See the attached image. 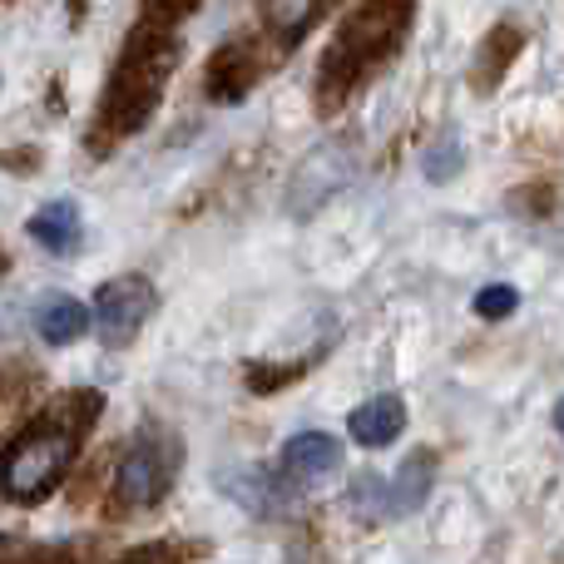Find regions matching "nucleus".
<instances>
[{"mask_svg":"<svg viewBox=\"0 0 564 564\" xmlns=\"http://www.w3.org/2000/svg\"><path fill=\"white\" fill-rule=\"evenodd\" d=\"M178 55H184V45H178V35L169 25L139 20V25L129 30L124 50H119L115 69H109L105 95H99V115H95V124H89V154H109L119 139L139 134V129L154 119Z\"/></svg>","mask_w":564,"mask_h":564,"instance_id":"f257e3e1","label":"nucleus"},{"mask_svg":"<svg viewBox=\"0 0 564 564\" xmlns=\"http://www.w3.org/2000/svg\"><path fill=\"white\" fill-rule=\"evenodd\" d=\"M95 416H99L95 391H69V397H59L35 426L20 431V436L0 451V496L20 500V506L45 500L50 490L65 480L69 460H75L85 431L95 426Z\"/></svg>","mask_w":564,"mask_h":564,"instance_id":"f03ea898","label":"nucleus"},{"mask_svg":"<svg viewBox=\"0 0 564 564\" xmlns=\"http://www.w3.org/2000/svg\"><path fill=\"white\" fill-rule=\"evenodd\" d=\"M416 15V0H357L341 30L332 35L317 69V115H337L351 95L401 50Z\"/></svg>","mask_w":564,"mask_h":564,"instance_id":"7ed1b4c3","label":"nucleus"},{"mask_svg":"<svg viewBox=\"0 0 564 564\" xmlns=\"http://www.w3.org/2000/svg\"><path fill=\"white\" fill-rule=\"evenodd\" d=\"M174 470H178V441L169 436V431L149 426L144 436H139L134 446L124 451V460H119V476H115L119 506H124V510L154 506V500L169 490Z\"/></svg>","mask_w":564,"mask_h":564,"instance_id":"20e7f679","label":"nucleus"},{"mask_svg":"<svg viewBox=\"0 0 564 564\" xmlns=\"http://www.w3.org/2000/svg\"><path fill=\"white\" fill-rule=\"evenodd\" d=\"M273 59L278 55L263 35H238V40H228V45H218L214 59H208V75H204L208 99H218V105H238V99H248V89L268 75Z\"/></svg>","mask_w":564,"mask_h":564,"instance_id":"39448f33","label":"nucleus"},{"mask_svg":"<svg viewBox=\"0 0 564 564\" xmlns=\"http://www.w3.org/2000/svg\"><path fill=\"white\" fill-rule=\"evenodd\" d=\"M149 312H154V288H149L144 278H134V273L109 278L105 288L95 292L99 341H105V347H129Z\"/></svg>","mask_w":564,"mask_h":564,"instance_id":"423d86ee","label":"nucleus"},{"mask_svg":"<svg viewBox=\"0 0 564 564\" xmlns=\"http://www.w3.org/2000/svg\"><path fill=\"white\" fill-rule=\"evenodd\" d=\"M347 169H351V154H347V149H341V144H322L317 154H312L307 164L297 169V178H292V198H288V208H292V214H312V208H317L322 198L337 194V188H341Z\"/></svg>","mask_w":564,"mask_h":564,"instance_id":"0eeeda50","label":"nucleus"},{"mask_svg":"<svg viewBox=\"0 0 564 564\" xmlns=\"http://www.w3.org/2000/svg\"><path fill=\"white\" fill-rule=\"evenodd\" d=\"M520 50H525V30H520L516 20H500V25L480 40L476 59H470V85H476V95L500 89V79L510 75V65L520 59Z\"/></svg>","mask_w":564,"mask_h":564,"instance_id":"6e6552de","label":"nucleus"},{"mask_svg":"<svg viewBox=\"0 0 564 564\" xmlns=\"http://www.w3.org/2000/svg\"><path fill=\"white\" fill-rule=\"evenodd\" d=\"M25 228H30V238L55 258L79 253V243H85V218H79V204H69V198H50L45 208L30 214Z\"/></svg>","mask_w":564,"mask_h":564,"instance_id":"1a4fd4ad","label":"nucleus"},{"mask_svg":"<svg viewBox=\"0 0 564 564\" xmlns=\"http://www.w3.org/2000/svg\"><path fill=\"white\" fill-rule=\"evenodd\" d=\"M337 466H341V446L332 436H322V431H302V436H292L282 446V476L292 486H312V480L332 476Z\"/></svg>","mask_w":564,"mask_h":564,"instance_id":"9d476101","label":"nucleus"},{"mask_svg":"<svg viewBox=\"0 0 564 564\" xmlns=\"http://www.w3.org/2000/svg\"><path fill=\"white\" fill-rule=\"evenodd\" d=\"M401 426H406V406H401V397H371V401H361V406L347 416L351 441H357V446H367V451L391 446V441L401 436Z\"/></svg>","mask_w":564,"mask_h":564,"instance_id":"9b49d317","label":"nucleus"},{"mask_svg":"<svg viewBox=\"0 0 564 564\" xmlns=\"http://www.w3.org/2000/svg\"><path fill=\"white\" fill-rule=\"evenodd\" d=\"M89 327V307L69 292H50L35 307V332L50 341V347H65V341H79Z\"/></svg>","mask_w":564,"mask_h":564,"instance_id":"f8f14e48","label":"nucleus"},{"mask_svg":"<svg viewBox=\"0 0 564 564\" xmlns=\"http://www.w3.org/2000/svg\"><path fill=\"white\" fill-rule=\"evenodd\" d=\"M431 480H436V451H411V456L401 460L397 476L387 480L391 516H411V510L431 496Z\"/></svg>","mask_w":564,"mask_h":564,"instance_id":"ddd939ff","label":"nucleus"},{"mask_svg":"<svg viewBox=\"0 0 564 564\" xmlns=\"http://www.w3.org/2000/svg\"><path fill=\"white\" fill-rule=\"evenodd\" d=\"M317 10H322V0H268L263 6V40L273 45L278 59L307 35V25H312Z\"/></svg>","mask_w":564,"mask_h":564,"instance_id":"4468645a","label":"nucleus"},{"mask_svg":"<svg viewBox=\"0 0 564 564\" xmlns=\"http://www.w3.org/2000/svg\"><path fill=\"white\" fill-rule=\"evenodd\" d=\"M218 486L228 490V496H238V506H248L253 516H278L282 510V500H288V490H292V480L288 476H268V470H258V466H243L238 476H218Z\"/></svg>","mask_w":564,"mask_h":564,"instance_id":"2eb2a0df","label":"nucleus"},{"mask_svg":"<svg viewBox=\"0 0 564 564\" xmlns=\"http://www.w3.org/2000/svg\"><path fill=\"white\" fill-rule=\"evenodd\" d=\"M460 164H466V144H460L456 134H441L436 144L421 154V174H426L431 184H446V178H456Z\"/></svg>","mask_w":564,"mask_h":564,"instance_id":"dca6fc26","label":"nucleus"},{"mask_svg":"<svg viewBox=\"0 0 564 564\" xmlns=\"http://www.w3.org/2000/svg\"><path fill=\"white\" fill-rule=\"evenodd\" d=\"M516 307H520V292L510 288V282H490V288H480V292H476V312H480L486 322L510 317Z\"/></svg>","mask_w":564,"mask_h":564,"instance_id":"f3484780","label":"nucleus"},{"mask_svg":"<svg viewBox=\"0 0 564 564\" xmlns=\"http://www.w3.org/2000/svg\"><path fill=\"white\" fill-rule=\"evenodd\" d=\"M198 6H204V0H139V10H144L149 25H169V30L184 25Z\"/></svg>","mask_w":564,"mask_h":564,"instance_id":"a211bd4d","label":"nucleus"},{"mask_svg":"<svg viewBox=\"0 0 564 564\" xmlns=\"http://www.w3.org/2000/svg\"><path fill=\"white\" fill-rule=\"evenodd\" d=\"M124 564H188V550H178V545H144V550H134Z\"/></svg>","mask_w":564,"mask_h":564,"instance_id":"6ab92c4d","label":"nucleus"},{"mask_svg":"<svg viewBox=\"0 0 564 564\" xmlns=\"http://www.w3.org/2000/svg\"><path fill=\"white\" fill-rule=\"evenodd\" d=\"M555 426H560V436H564V401L555 406Z\"/></svg>","mask_w":564,"mask_h":564,"instance_id":"aec40b11","label":"nucleus"},{"mask_svg":"<svg viewBox=\"0 0 564 564\" xmlns=\"http://www.w3.org/2000/svg\"><path fill=\"white\" fill-rule=\"evenodd\" d=\"M0 273H6V248H0Z\"/></svg>","mask_w":564,"mask_h":564,"instance_id":"412c9836","label":"nucleus"}]
</instances>
